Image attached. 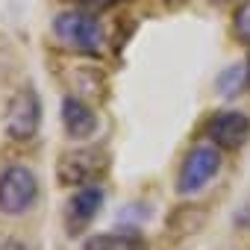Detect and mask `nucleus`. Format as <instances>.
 <instances>
[{"instance_id":"423d86ee","label":"nucleus","mask_w":250,"mask_h":250,"mask_svg":"<svg viewBox=\"0 0 250 250\" xmlns=\"http://www.w3.org/2000/svg\"><path fill=\"white\" fill-rule=\"evenodd\" d=\"M206 136H209L212 145L221 147V150H238V147L250 139V118H247L244 112H235V109L218 112V115L209 121Z\"/></svg>"},{"instance_id":"7ed1b4c3","label":"nucleus","mask_w":250,"mask_h":250,"mask_svg":"<svg viewBox=\"0 0 250 250\" xmlns=\"http://www.w3.org/2000/svg\"><path fill=\"white\" fill-rule=\"evenodd\" d=\"M39 121H42L39 94L30 85L18 88L15 97L9 100V109H6V133L18 142H30L39 133Z\"/></svg>"},{"instance_id":"39448f33","label":"nucleus","mask_w":250,"mask_h":250,"mask_svg":"<svg viewBox=\"0 0 250 250\" xmlns=\"http://www.w3.org/2000/svg\"><path fill=\"white\" fill-rule=\"evenodd\" d=\"M106 168V159L97 150H74V153H62L59 159V183L62 186H91Z\"/></svg>"},{"instance_id":"0eeeda50","label":"nucleus","mask_w":250,"mask_h":250,"mask_svg":"<svg viewBox=\"0 0 250 250\" xmlns=\"http://www.w3.org/2000/svg\"><path fill=\"white\" fill-rule=\"evenodd\" d=\"M100 206H103V188H97V186H83V188L71 197L68 212H65L68 232H71V235L83 232V229L97 218Z\"/></svg>"},{"instance_id":"6e6552de","label":"nucleus","mask_w":250,"mask_h":250,"mask_svg":"<svg viewBox=\"0 0 250 250\" xmlns=\"http://www.w3.org/2000/svg\"><path fill=\"white\" fill-rule=\"evenodd\" d=\"M62 124L71 139H88L97 130V115L80 100V97H65L62 103Z\"/></svg>"},{"instance_id":"20e7f679","label":"nucleus","mask_w":250,"mask_h":250,"mask_svg":"<svg viewBox=\"0 0 250 250\" xmlns=\"http://www.w3.org/2000/svg\"><path fill=\"white\" fill-rule=\"evenodd\" d=\"M218 168H221V147H209V145H200V147H194L188 156H186V162H183V168H180V180H177V188H180V194H194V191H200L215 174H218Z\"/></svg>"},{"instance_id":"2eb2a0df","label":"nucleus","mask_w":250,"mask_h":250,"mask_svg":"<svg viewBox=\"0 0 250 250\" xmlns=\"http://www.w3.org/2000/svg\"><path fill=\"white\" fill-rule=\"evenodd\" d=\"M168 3H177V0H168Z\"/></svg>"},{"instance_id":"1a4fd4ad","label":"nucleus","mask_w":250,"mask_h":250,"mask_svg":"<svg viewBox=\"0 0 250 250\" xmlns=\"http://www.w3.org/2000/svg\"><path fill=\"white\" fill-rule=\"evenodd\" d=\"M85 250H147L145 238L136 232H103L85 241Z\"/></svg>"},{"instance_id":"f03ea898","label":"nucleus","mask_w":250,"mask_h":250,"mask_svg":"<svg viewBox=\"0 0 250 250\" xmlns=\"http://www.w3.org/2000/svg\"><path fill=\"white\" fill-rule=\"evenodd\" d=\"M36 197H39V183L30 168L12 165L0 174V212L21 215L36 203Z\"/></svg>"},{"instance_id":"9d476101","label":"nucleus","mask_w":250,"mask_h":250,"mask_svg":"<svg viewBox=\"0 0 250 250\" xmlns=\"http://www.w3.org/2000/svg\"><path fill=\"white\" fill-rule=\"evenodd\" d=\"M235 33L241 42H250V0H244L235 12Z\"/></svg>"},{"instance_id":"4468645a","label":"nucleus","mask_w":250,"mask_h":250,"mask_svg":"<svg viewBox=\"0 0 250 250\" xmlns=\"http://www.w3.org/2000/svg\"><path fill=\"white\" fill-rule=\"evenodd\" d=\"M212 3H227V0H212Z\"/></svg>"},{"instance_id":"9b49d317","label":"nucleus","mask_w":250,"mask_h":250,"mask_svg":"<svg viewBox=\"0 0 250 250\" xmlns=\"http://www.w3.org/2000/svg\"><path fill=\"white\" fill-rule=\"evenodd\" d=\"M80 6H88V9H109L115 3H121V0H77Z\"/></svg>"},{"instance_id":"f257e3e1","label":"nucleus","mask_w":250,"mask_h":250,"mask_svg":"<svg viewBox=\"0 0 250 250\" xmlns=\"http://www.w3.org/2000/svg\"><path fill=\"white\" fill-rule=\"evenodd\" d=\"M53 33H56V39H59L68 50H74V53H88V56H94V53H100V47H103V30H100V24H97L88 12H62V15H56Z\"/></svg>"},{"instance_id":"f8f14e48","label":"nucleus","mask_w":250,"mask_h":250,"mask_svg":"<svg viewBox=\"0 0 250 250\" xmlns=\"http://www.w3.org/2000/svg\"><path fill=\"white\" fill-rule=\"evenodd\" d=\"M0 250H27V247L15 238H0Z\"/></svg>"},{"instance_id":"ddd939ff","label":"nucleus","mask_w":250,"mask_h":250,"mask_svg":"<svg viewBox=\"0 0 250 250\" xmlns=\"http://www.w3.org/2000/svg\"><path fill=\"white\" fill-rule=\"evenodd\" d=\"M247 85H250V56H247Z\"/></svg>"}]
</instances>
